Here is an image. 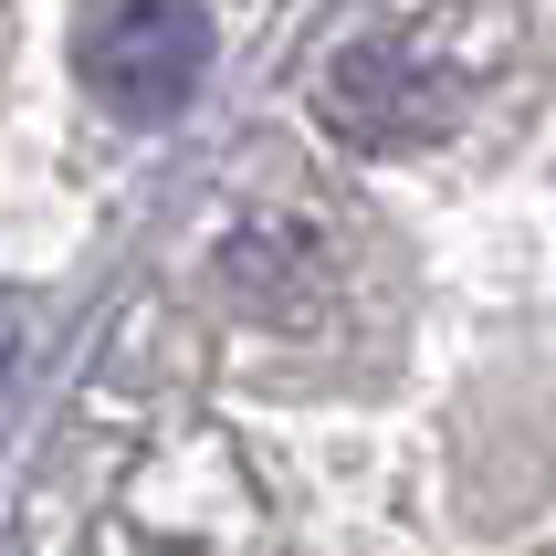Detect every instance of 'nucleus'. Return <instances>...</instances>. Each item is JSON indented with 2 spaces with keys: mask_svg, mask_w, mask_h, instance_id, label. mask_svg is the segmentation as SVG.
<instances>
[{
  "mask_svg": "<svg viewBox=\"0 0 556 556\" xmlns=\"http://www.w3.org/2000/svg\"><path fill=\"white\" fill-rule=\"evenodd\" d=\"M0 357H11V294H0Z\"/></svg>",
  "mask_w": 556,
  "mask_h": 556,
  "instance_id": "7ed1b4c3",
  "label": "nucleus"
},
{
  "mask_svg": "<svg viewBox=\"0 0 556 556\" xmlns=\"http://www.w3.org/2000/svg\"><path fill=\"white\" fill-rule=\"evenodd\" d=\"M315 105L346 148H431L463 126V85L441 63H420L409 42H346L315 85Z\"/></svg>",
  "mask_w": 556,
  "mask_h": 556,
  "instance_id": "f03ea898",
  "label": "nucleus"
},
{
  "mask_svg": "<svg viewBox=\"0 0 556 556\" xmlns=\"http://www.w3.org/2000/svg\"><path fill=\"white\" fill-rule=\"evenodd\" d=\"M74 63L116 126H179L211 74V11L200 0H94L74 31Z\"/></svg>",
  "mask_w": 556,
  "mask_h": 556,
  "instance_id": "f257e3e1",
  "label": "nucleus"
}]
</instances>
